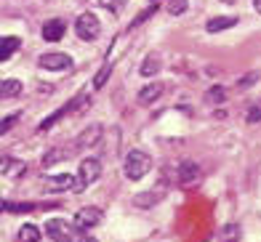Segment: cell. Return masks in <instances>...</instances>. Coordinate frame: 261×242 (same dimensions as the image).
Segmentation results:
<instances>
[{
	"mask_svg": "<svg viewBox=\"0 0 261 242\" xmlns=\"http://www.w3.org/2000/svg\"><path fill=\"white\" fill-rule=\"evenodd\" d=\"M237 234H240V226H227L219 237H213L211 242H237Z\"/></svg>",
	"mask_w": 261,
	"mask_h": 242,
	"instance_id": "obj_21",
	"label": "cell"
},
{
	"mask_svg": "<svg viewBox=\"0 0 261 242\" xmlns=\"http://www.w3.org/2000/svg\"><path fill=\"white\" fill-rule=\"evenodd\" d=\"M45 234H48L54 242H75L80 237L77 226L67 224L64 219H51L48 224H45Z\"/></svg>",
	"mask_w": 261,
	"mask_h": 242,
	"instance_id": "obj_4",
	"label": "cell"
},
{
	"mask_svg": "<svg viewBox=\"0 0 261 242\" xmlns=\"http://www.w3.org/2000/svg\"><path fill=\"white\" fill-rule=\"evenodd\" d=\"M69 152H64V149H51V154H45L43 157V165L48 168V165H54V163H59V160H64Z\"/></svg>",
	"mask_w": 261,
	"mask_h": 242,
	"instance_id": "obj_24",
	"label": "cell"
},
{
	"mask_svg": "<svg viewBox=\"0 0 261 242\" xmlns=\"http://www.w3.org/2000/svg\"><path fill=\"white\" fill-rule=\"evenodd\" d=\"M64 32H67V24H64L62 19H51V21L43 24V40H48V43L62 40Z\"/></svg>",
	"mask_w": 261,
	"mask_h": 242,
	"instance_id": "obj_9",
	"label": "cell"
},
{
	"mask_svg": "<svg viewBox=\"0 0 261 242\" xmlns=\"http://www.w3.org/2000/svg\"><path fill=\"white\" fill-rule=\"evenodd\" d=\"M163 83H149V86H144L139 93H136V101L141 104V106H147V104H155L160 96H163Z\"/></svg>",
	"mask_w": 261,
	"mask_h": 242,
	"instance_id": "obj_8",
	"label": "cell"
},
{
	"mask_svg": "<svg viewBox=\"0 0 261 242\" xmlns=\"http://www.w3.org/2000/svg\"><path fill=\"white\" fill-rule=\"evenodd\" d=\"M6 210H8V202H6V200H0V213H6Z\"/></svg>",
	"mask_w": 261,
	"mask_h": 242,
	"instance_id": "obj_29",
	"label": "cell"
},
{
	"mask_svg": "<svg viewBox=\"0 0 261 242\" xmlns=\"http://www.w3.org/2000/svg\"><path fill=\"white\" fill-rule=\"evenodd\" d=\"M21 80H0V99H14L21 93Z\"/></svg>",
	"mask_w": 261,
	"mask_h": 242,
	"instance_id": "obj_16",
	"label": "cell"
},
{
	"mask_svg": "<svg viewBox=\"0 0 261 242\" xmlns=\"http://www.w3.org/2000/svg\"><path fill=\"white\" fill-rule=\"evenodd\" d=\"M19 45H21V40L14 38V35H6V38H0V62H8V59L19 51Z\"/></svg>",
	"mask_w": 261,
	"mask_h": 242,
	"instance_id": "obj_13",
	"label": "cell"
},
{
	"mask_svg": "<svg viewBox=\"0 0 261 242\" xmlns=\"http://www.w3.org/2000/svg\"><path fill=\"white\" fill-rule=\"evenodd\" d=\"M221 3H232V0H221Z\"/></svg>",
	"mask_w": 261,
	"mask_h": 242,
	"instance_id": "obj_31",
	"label": "cell"
},
{
	"mask_svg": "<svg viewBox=\"0 0 261 242\" xmlns=\"http://www.w3.org/2000/svg\"><path fill=\"white\" fill-rule=\"evenodd\" d=\"M237 24V16H213L208 24H205V30L213 35V32H224V30H229Z\"/></svg>",
	"mask_w": 261,
	"mask_h": 242,
	"instance_id": "obj_14",
	"label": "cell"
},
{
	"mask_svg": "<svg viewBox=\"0 0 261 242\" xmlns=\"http://www.w3.org/2000/svg\"><path fill=\"white\" fill-rule=\"evenodd\" d=\"M253 6H256V8L261 11V0H253Z\"/></svg>",
	"mask_w": 261,
	"mask_h": 242,
	"instance_id": "obj_30",
	"label": "cell"
},
{
	"mask_svg": "<svg viewBox=\"0 0 261 242\" xmlns=\"http://www.w3.org/2000/svg\"><path fill=\"white\" fill-rule=\"evenodd\" d=\"M189 8V0H168V14L171 16H181Z\"/></svg>",
	"mask_w": 261,
	"mask_h": 242,
	"instance_id": "obj_23",
	"label": "cell"
},
{
	"mask_svg": "<svg viewBox=\"0 0 261 242\" xmlns=\"http://www.w3.org/2000/svg\"><path fill=\"white\" fill-rule=\"evenodd\" d=\"M205 99H208V101H224V99H227V91H224L221 86H216V88H211V91L205 93Z\"/></svg>",
	"mask_w": 261,
	"mask_h": 242,
	"instance_id": "obj_25",
	"label": "cell"
},
{
	"mask_svg": "<svg viewBox=\"0 0 261 242\" xmlns=\"http://www.w3.org/2000/svg\"><path fill=\"white\" fill-rule=\"evenodd\" d=\"M141 75H144V77H152V75H158V72H160V56L158 53H152V56H147L144 59V62H141Z\"/></svg>",
	"mask_w": 261,
	"mask_h": 242,
	"instance_id": "obj_18",
	"label": "cell"
},
{
	"mask_svg": "<svg viewBox=\"0 0 261 242\" xmlns=\"http://www.w3.org/2000/svg\"><path fill=\"white\" fill-rule=\"evenodd\" d=\"M64 115H69V106H67V104L62 106V110H56V112H54L51 117H45L43 123L38 125V130H40V133H45V130H48V128H54V125H56V123H59V120H62Z\"/></svg>",
	"mask_w": 261,
	"mask_h": 242,
	"instance_id": "obj_19",
	"label": "cell"
},
{
	"mask_svg": "<svg viewBox=\"0 0 261 242\" xmlns=\"http://www.w3.org/2000/svg\"><path fill=\"white\" fill-rule=\"evenodd\" d=\"M40 229L38 226H35V224H24V226H21L19 229V234H16V239L19 242H40Z\"/></svg>",
	"mask_w": 261,
	"mask_h": 242,
	"instance_id": "obj_17",
	"label": "cell"
},
{
	"mask_svg": "<svg viewBox=\"0 0 261 242\" xmlns=\"http://www.w3.org/2000/svg\"><path fill=\"white\" fill-rule=\"evenodd\" d=\"M101 136H104V128L99 123H93V125H88L75 139V149H91V147H96V144L101 141Z\"/></svg>",
	"mask_w": 261,
	"mask_h": 242,
	"instance_id": "obj_7",
	"label": "cell"
},
{
	"mask_svg": "<svg viewBox=\"0 0 261 242\" xmlns=\"http://www.w3.org/2000/svg\"><path fill=\"white\" fill-rule=\"evenodd\" d=\"M101 224V210L93 208V205H88V208H80L77 216H75V226L80 229V232H86V229H93Z\"/></svg>",
	"mask_w": 261,
	"mask_h": 242,
	"instance_id": "obj_6",
	"label": "cell"
},
{
	"mask_svg": "<svg viewBox=\"0 0 261 242\" xmlns=\"http://www.w3.org/2000/svg\"><path fill=\"white\" fill-rule=\"evenodd\" d=\"M163 200V189H155V192H141V195L134 197V205H139V208H152L155 202Z\"/></svg>",
	"mask_w": 261,
	"mask_h": 242,
	"instance_id": "obj_15",
	"label": "cell"
},
{
	"mask_svg": "<svg viewBox=\"0 0 261 242\" xmlns=\"http://www.w3.org/2000/svg\"><path fill=\"white\" fill-rule=\"evenodd\" d=\"M158 8H160V3H149V6H147L144 11H141V14H139V16H136L134 21L128 24V30H136L139 24H144V21H147L149 16H155V11H158Z\"/></svg>",
	"mask_w": 261,
	"mask_h": 242,
	"instance_id": "obj_20",
	"label": "cell"
},
{
	"mask_svg": "<svg viewBox=\"0 0 261 242\" xmlns=\"http://www.w3.org/2000/svg\"><path fill=\"white\" fill-rule=\"evenodd\" d=\"M123 171L128 181H141L149 171H152V157L147 152H139V149H130L125 154V163H123Z\"/></svg>",
	"mask_w": 261,
	"mask_h": 242,
	"instance_id": "obj_1",
	"label": "cell"
},
{
	"mask_svg": "<svg viewBox=\"0 0 261 242\" xmlns=\"http://www.w3.org/2000/svg\"><path fill=\"white\" fill-rule=\"evenodd\" d=\"M110 75H112V64H104L96 72V77H93V88H104V83L110 80Z\"/></svg>",
	"mask_w": 261,
	"mask_h": 242,
	"instance_id": "obj_22",
	"label": "cell"
},
{
	"mask_svg": "<svg viewBox=\"0 0 261 242\" xmlns=\"http://www.w3.org/2000/svg\"><path fill=\"white\" fill-rule=\"evenodd\" d=\"M16 123H19V115H8V117H3V120H0V133H8Z\"/></svg>",
	"mask_w": 261,
	"mask_h": 242,
	"instance_id": "obj_26",
	"label": "cell"
},
{
	"mask_svg": "<svg viewBox=\"0 0 261 242\" xmlns=\"http://www.w3.org/2000/svg\"><path fill=\"white\" fill-rule=\"evenodd\" d=\"M197 181H200V168L195 163H184L179 168V186L189 189V186H195Z\"/></svg>",
	"mask_w": 261,
	"mask_h": 242,
	"instance_id": "obj_10",
	"label": "cell"
},
{
	"mask_svg": "<svg viewBox=\"0 0 261 242\" xmlns=\"http://www.w3.org/2000/svg\"><path fill=\"white\" fill-rule=\"evenodd\" d=\"M99 178H101V163L96 160V157H86V160L80 163V168H77L75 186H77V189H86V186H91V184H96Z\"/></svg>",
	"mask_w": 261,
	"mask_h": 242,
	"instance_id": "obj_3",
	"label": "cell"
},
{
	"mask_svg": "<svg viewBox=\"0 0 261 242\" xmlns=\"http://www.w3.org/2000/svg\"><path fill=\"white\" fill-rule=\"evenodd\" d=\"M75 181L77 178L72 173H59V176H45V186L51 192H64V189H72Z\"/></svg>",
	"mask_w": 261,
	"mask_h": 242,
	"instance_id": "obj_11",
	"label": "cell"
},
{
	"mask_svg": "<svg viewBox=\"0 0 261 242\" xmlns=\"http://www.w3.org/2000/svg\"><path fill=\"white\" fill-rule=\"evenodd\" d=\"M245 120H248L251 125H253V123H261V104L251 106V112H248V117H245Z\"/></svg>",
	"mask_w": 261,
	"mask_h": 242,
	"instance_id": "obj_27",
	"label": "cell"
},
{
	"mask_svg": "<svg viewBox=\"0 0 261 242\" xmlns=\"http://www.w3.org/2000/svg\"><path fill=\"white\" fill-rule=\"evenodd\" d=\"M27 165L21 160H14V157H0V173L3 176H24Z\"/></svg>",
	"mask_w": 261,
	"mask_h": 242,
	"instance_id": "obj_12",
	"label": "cell"
},
{
	"mask_svg": "<svg viewBox=\"0 0 261 242\" xmlns=\"http://www.w3.org/2000/svg\"><path fill=\"white\" fill-rule=\"evenodd\" d=\"M99 3H101L104 8H112V11H117V8H120V3H123V0H99Z\"/></svg>",
	"mask_w": 261,
	"mask_h": 242,
	"instance_id": "obj_28",
	"label": "cell"
},
{
	"mask_svg": "<svg viewBox=\"0 0 261 242\" xmlns=\"http://www.w3.org/2000/svg\"><path fill=\"white\" fill-rule=\"evenodd\" d=\"M75 32H77V38L80 40H96L99 35H101V21L96 19V14H91V11H86V14H80L75 19Z\"/></svg>",
	"mask_w": 261,
	"mask_h": 242,
	"instance_id": "obj_2",
	"label": "cell"
},
{
	"mask_svg": "<svg viewBox=\"0 0 261 242\" xmlns=\"http://www.w3.org/2000/svg\"><path fill=\"white\" fill-rule=\"evenodd\" d=\"M38 67L48 69V72H62V69L72 67V56H67V53H43L38 59Z\"/></svg>",
	"mask_w": 261,
	"mask_h": 242,
	"instance_id": "obj_5",
	"label": "cell"
}]
</instances>
